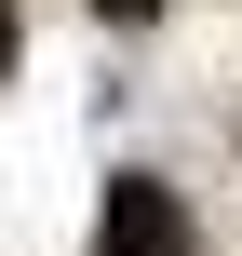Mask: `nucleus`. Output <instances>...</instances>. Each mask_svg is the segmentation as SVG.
<instances>
[{"instance_id":"obj_1","label":"nucleus","mask_w":242,"mask_h":256,"mask_svg":"<svg viewBox=\"0 0 242 256\" xmlns=\"http://www.w3.org/2000/svg\"><path fill=\"white\" fill-rule=\"evenodd\" d=\"M94 256H202L189 202L162 176H108V216H94Z\"/></svg>"},{"instance_id":"obj_2","label":"nucleus","mask_w":242,"mask_h":256,"mask_svg":"<svg viewBox=\"0 0 242 256\" xmlns=\"http://www.w3.org/2000/svg\"><path fill=\"white\" fill-rule=\"evenodd\" d=\"M0 54H13V14H0Z\"/></svg>"},{"instance_id":"obj_3","label":"nucleus","mask_w":242,"mask_h":256,"mask_svg":"<svg viewBox=\"0 0 242 256\" xmlns=\"http://www.w3.org/2000/svg\"><path fill=\"white\" fill-rule=\"evenodd\" d=\"M108 14H148V0H108Z\"/></svg>"}]
</instances>
